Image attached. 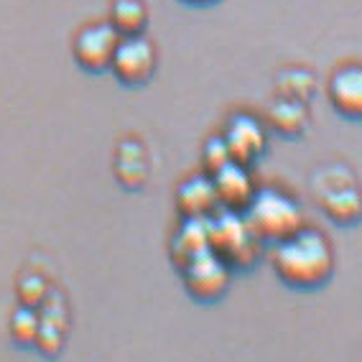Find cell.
Instances as JSON below:
<instances>
[{
    "label": "cell",
    "instance_id": "cell-1",
    "mask_svg": "<svg viewBox=\"0 0 362 362\" xmlns=\"http://www.w3.org/2000/svg\"><path fill=\"white\" fill-rule=\"evenodd\" d=\"M271 265L281 284L293 291H319L334 276V250L324 233L301 227L273 245Z\"/></svg>",
    "mask_w": 362,
    "mask_h": 362
},
{
    "label": "cell",
    "instance_id": "cell-2",
    "mask_svg": "<svg viewBox=\"0 0 362 362\" xmlns=\"http://www.w3.org/2000/svg\"><path fill=\"white\" fill-rule=\"evenodd\" d=\"M209 230V250H214L230 265L233 273L252 271L263 258L265 245L255 238L250 225L245 222L243 212L233 209H217L207 217Z\"/></svg>",
    "mask_w": 362,
    "mask_h": 362
},
{
    "label": "cell",
    "instance_id": "cell-3",
    "mask_svg": "<svg viewBox=\"0 0 362 362\" xmlns=\"http://www.w3.org/2000/svg\"><path fill=\"white\" fill-rule=\"evenodd\" d=\"M243 217L263 245H276L304 227V214L298 202L273 187L255 189Z\"/></svg>",
    "mask_w": 362,
    "mask_h": 362
},
{
    "label": "cell",
    "instance_id": "cell-4",
    "mask_svg": "<svg viewBox=\"0 0 362 362\" xmlns=\"http://www.w3.org/2000/svg\"><path fill=\"white\" fill-rule=\"evenodd\" d=\"M314 197L322 212L334 225L352 227L360 222V192H357L355 176L344 166L322 168L314 176Z\"/></svg>",
    "mask_w": 362,
    "mask_h": 362
},
{
    "label": "cell",
    "instance_id": "cell-5",
    "mask_svg": "<svg viewBox=\"0 0 362 362\" xmlns=\"http://www.w3.org/2000/svg\"><path fill=\"white\" fill-rule=\"evenodd\" d=\"M179 273H181V281H184L187 293L194 298V301H199V304H217L227 293L230 281H233L230 265H227L214 250L199 252V255L189 260Z\"/></svg>",
    "mask_w": 362,
    "mask_h": 362
},
{
    "label": "cell",
    "instance_id": "cell-6",
    "mask_svg": "<svg viewBox=\"0 0 362 362\" xmlns=\"http://www.w3.org/2000/svg\"><path fill=\"white\" fill-rule=\"evenodd\" d=\"M156 66H158L156 46L143 33H138V36H120L107 71H112V77L123 87H143L153 79Z\"/></svg>",
    "mask_w": 362,
    "mask_h": 362
},
{
    "label": "cell",
    "instance_id": "cell-7",
    "mask_svg": "<svg viewBox=\"0 0 362 362\" xmlns=\"http://www.w3.org/2000/svg\"><path fill=\"white\" fill-rule=\"evenodd\" d=\"M117 41H120V36L107 21H92L74 33L71 57H74L79 69H84L87 74H105L110 69Z\"/></svg>",
    "mask_w": 362,
    "mask_h": 362
},
{
    "label": "cell",
    "instance_id": "cell-8",
    "mask_svg": "<svg viewBox=\"0 0 362 362\" xmlns=\"http://www.w3.org/2000/svg\"><path fill=\"white\" fill-rule=\"evenodd\" d=\"M222 141L227 146L230 161L250 168L263 158L265 148H268V128L258 115L240 110L230 115Z\"/></svg>",
    "mask_w": 362,
    "mask_h": 362
},
{
    "label": "cell",
    "instance_id": "cell-9",
    "mask_svg": "<svg viewBox=\"0 0 362 362\" xmlns=\"http://www.w3.org/2000/svg\"><path fill=\"white\" fill-rule=\"evenodd\" d=\"M39 332H36V342H33V349L39 355L49 357H59L62 347H64L66 339V327H69V311H66V304L62 293L52 291L46 293V298L41 301L39 309Z\"/></svg>",
    "mask_w": 362,
    "mask_h": 362
},
{
    "label": "cell",
    "instance_id": "cell-10",
    "mask_svg": "<svg viewBox=\"0 0 362 362\" xmlns=\"http://www.w3.org/2000/svg\"><path fill=\"white\" fill-rule=\"evenodd\" d=\"M212 184L220 209H233V212H245L255 189H258L250 176V168L240 166L235 161H230L217 174H212Z\"/></svg>",
    "mask_w": 362,
    "mask_h": 362
},
{
    "label": "cell",
    "instance_id": "cell-11",
    "mask_svg": "<svg viewBox=\"0 0 362 362\" xmlns=\"http://www.w3.org/2000/svg\"><path fill=\"white\" fill-rule=\"evenodd\" d=\"M327 95L337 115L360 120L362 115V69L357 64H342L332 71Z\"/></svg>",
    "mask_w": 362,
    "mask_h": 362
},
{
    "label": "cell",
    "instance_id": "cell-12",
    "mask_svg": "<svg viewBox=\"0 0 362 362\" xmlns=\"http://www.w3.org/2000/svg\"><path fill=\"white\" fill-rule=\"evenodd\" d=\"M148 153L138 138H123L115 148V161H112V174L117 184L128 192H141L148 181Z\"/></svg>",
    "mask_w": 362,
    "mask_h": 362
},
{
    "label": "cell",
    "instance_id": "cell-13",
    "mask_svg": "<svg viewBox=\"0 0 362 362\" xmlns=\"http://www.w3.org/2000/svg\"><path fill=\"white\" fill-rule=\"evenodd\" d=\"M217 209H220V204H217V194H214L212 176L194 174L179 184V189H176V212L181 214V220L209 217Z\"/></svg>",
    "mask_w": 362,
    "mask_h": 362
},
{
    "label": "cell",
    "instance_id": "cell-14",
    "mask_svg": "<svg viewBox=\"0 0 362 362\" xmlns=\"http://www.w3.org/2000/svg\"><path fill=\"white\" fill-rule=\"evenodd\" d=\"M263 123L268 130L279 133L281 138L296 141L306 133L309 128V105L298 103V100L288 98H276L268 103L263 115Z\"/></svg>",
    "mask_w": 362,
    "mask_h": 362
},
{
    "label": "cell",
    "instance_id": "cell-15",
    "mask_svg": "<svg viewBox=\"0 0 362 362\" xmlns=\"http://www.w3.org/2000/svg\"><path fill=\"white\" fill-rule=\"evenodd\" d=\"M209 250V230L207 217H187L181 220L179 230L171 238V263L176 271H181L192 258L199 252Z\"/></svg>",
    "mask_w": 362,
    "mask_h": 362
},
{
    "label": "cell",
    "instance_id": "cell-16",
    "mask_svg": "<svg viewBox=\"0 0 362 362\" xmlns=\"http://www.w3.org/2000/svg\"><path fill=\"white\" fill-rule=\"evenodd\" d=\"M317 95V74L306 66H286L276 74V98L306 103Z\"/></svg>",
    "mask_w": 362,
    "mask_h": 362
},
{
    "label": "cell",
    "instance_id": "cell-17",
    "mask_svg": "<svg viewBox=\"0 0 362 362\" xmlns=\"http://www.w3.org/2000/svg\"><path fill=\"white\" fill-rule=\"evenodd\" d=\"M107 23L117 36H138L148 26V8L143 0H112Z\"/></svg>",
    "mask_w": 362,
    "mask_h": 362
},
{
    "label": "cell",
    "instance_id": "cell-18",
    "mask_svg": "<svg viewBox=\"0 0 362 362\" xmlns=\"http://www.w3.org/2000/svg\"><path fill=\"white\" fill-rule=\"evenodd\" d=\"M36 332H39V311L28 309V306H18L11 317V339H13V344L21 349H33Z\"/></svg>",
    "mask_w": 362,
    "mask_h": 362
},
{
    "label": "cell",
    "instance_id": "cell-19",
    "mask_svg": "<svg viewBox=\"0 0 362 362\" xmlns=\"http://www.w3.org/2000/svg\"><path fill=\"white\" fill-rule=\"evenodd\" d=\"M49 293V284H46L44 276L39 273H23L16 284V296H18L21 306H28V309H39L41 301Z\"/></svg>",
    "mask_w": 362,
    "mask_h": 362
},
{
    "label": "cell",
    "instance_id": "cell-20",
    "mask_svg": "<svg viewBox=\"0 0 362 362\" xmlns=\"http://www.w3.org/2000/svg\"><path fill=\"white\" fill-rule=\"evenodd\" d=\"M227 163H230V153H227V146L222 141V136L207 138V143L202 146V166H204V174L207 176L217 174Z\"/></svg>",
    "mask_w": 362,
    "mask_h": 362
},
{
    "label": "cell",
    "instance_id": "cell-21",
    "mask_svg": "<svg viewBox=\"0 0 362 362\" xmlns=\"http://www.w3.org/2000/svg\"><path fill=\"white\" fill-rule=\"evenodd\" d=\"M184 6H192V8H209V6H217L220 0H179Z\"/></svg>",
    "mask_w": 362,
    "mask_h": 362
}]
</instances>
